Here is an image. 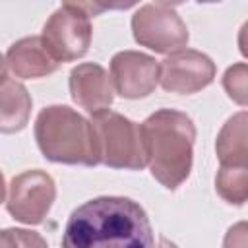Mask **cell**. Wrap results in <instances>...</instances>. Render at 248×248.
Here are the masks:
<instances>
[{
    "mask_svg": "<svg viewBox=\"0 0 248 248\" xmlns=\"http://www.w3.org/2000/svg\"><path fill=\"white\" fill-rule=\"evenodd\" d=\"M110 78L114 89L128 99L145 97L153 91L159 79V64L140 52H118L110 62Z\"/></svg>",
    "mask_w": 248,
    "mask_h": 248,
    "instance_id": "9c48e42d",
    "label": "cell"
},
{
    "mask_svg": "<svg viewBox=\"0 0 248 248\" xmlns=\"http://www.w3.org/2000/svg\"><path fill=\"white\" fill-rule=\"evenodd\" d=\"M215 76L213 62L198 50H178L159 66V79L167 91L194 93Z\"/></svg>",
    "mask_w": 248,
    "mask_h": 248,
    "instance_id": "ba28073f",
    "label": "cell"
},
{
    "mask_svg": "<svg viewBox=\"0 0 248 248\" xmlns=\"http://www.w3.org/2000/svg\"><path fill=\"white\" fill-rule=\"evenodd\" d=\"M4 194H6V188H4V178H2V172H0V202L4 200Z\"/></svg>",
    "mask_w": 248,
    "mask_h": 248,
    "instance_id": "d6986e66",
    "label": "cell"
},
{
    "mask_svg": "<svg viewBox=\"0 0 248 248\" xmlns=\"http://www.w3.org/2000/svg\"><path fill=\"white\" fill-rule=\"evenodd\" d=\"M159 248H176L170 240H167V238H161V244H159Z\"/></svg>",
    "mask_w": 248,
    "mask_h": 248,
    "instance_id": "ac0fdd59",
    "label": "cell"
},
{
    "mask_svg": "<svg viewBox=\"0 0 248 248\" xmlns=\"http://www.w3.org/2000/svg\"><path fill=\"white\" fill-rule=\"evenodd\" d=\"M217 153L223 167H246V114L231 118L217 140Z\"/></svg>",
    "mask_w": 248,
    "mask_h": 248,
    "instance_id": "4fadbf2b",
    "label": "cell"
},
{
    "mask_svg": "<svg viewBox=\"0 0 248 248\" xmlns=\"http://www.w3.org/2000/svg\"><path fill=\"white\" fill-rule=\"evenodd\" d=\"M223 83L234 101H238L240 105L246 103V64H236L229 68Z\"/></svg>",
    "mask_w": 248,
    "mask_h": 248,
    "instance_id": "2e32d148",
    "label": "cell"
},
{
    "mask_svg": "<svg viewBox=\"0 0 248 248\" xmlns=\"http://www.w3.org/2000/svg\"><path fill=\"white\" fill-rule=\"evenodd\" d=\"M72 99L87 112L97 114L108 110L112 103V85L107 72L97 64H79L70 74Z\"/></svg>",
    "mask_w": 248,
    "mask_h": 248,
    "instance_id": "30bf717a",
    "label": "cell"
},
{
    "mask_svg": "<svg viewBox=\"0 0 248 248\" xmlns=\"http://www.w3.org/2000/svg\"><path fill=\"white\" fill-rule=\"evenodd\" d=\"M31 112V97L27 89L6 78L0 83V132L12 134L27 124Z\"/></svg>",
    "mask_w": 248,
    "mask_h": 248,
    "instance_id": "7c38bea8",
    "label": "cell"
},
{
    "mask_svg": "<svg viewBox=\"0 0 248 248\" xmlns=\"http://www.w3.org/2000/svg\"><path fill=\"white\" fill-rule=\"evenodd\" d=\"M8 62L19 78H41L56 70L58 62L50 56L41 37H27L12 45Z\"/></svg>",
    "mask_w": 248,
    "mask_h": 248,
    "instance_id": "8fae6325",
    "label": "cell"
},
{
    "mask_svg": "<svg viewBox=\"0 0 248 248\" xmlns=\"http://www.w3.org/2000/svg\"><path fill=\"white\" fill-rule=\"evenodd\" d=\"M41 41L56 62H70L83 56L91 41L89 16L79 4H62L45 23Z\"/></svg>",
    "mask_w": 248,
    "mask_h": 248,
    "instance_id": "5b68a950",
    "label": "cell"
},
{
    "mask_svg": "<svg viewBox=\"0 0 248 248\" xmlns=\"http://www.w3.org/2000/svg\"><path fill=\"white\" fill-rule=\"evenodd\" d=\"M91 126L97 136L101 163L114 169H143L147 165L138 124L116 112L103 110L93 114Z\"/></svg>",
    "mask_w": 248,
    "mask_h": 248,
    "instance_id": "277c9868",
    "label": "cell"
},
{
    "mask_svg": "<svg viewBox=\"0 0 248 248\" xmlns=\"http://www.w3.org/2000/svg\"><path fill=\"white\" fill-rule=\"evenodd\" d=\"M0 248H46L41 234L23 229L0 231Z\"/></svg>",
    "mask_w": 248,
    "mask_h": 248,
    "instance_id": "9a60e30c",
    "label": "cell"
},
{
    "mask_svg": "<svg viewBox=\"0 0 248 248\" xmlns=\"http://www.w3.org/2000/svg\"><path fill=\"white\" fill-rule=\"evenodd\" d=\"M62 248H155L153 229L134 200L103 196L72 211Z\"/></svg>",
    "mask_w": 248,
    "mask_h": 248,
    "instance_id": "6da1fadb",
    "label": "cell"
},
{
    "mask_svg": "<svg viewBox=\"0 0 248 248\" xmlns=\"http://www.w3.org/2000/svg\"><path fill=\"white\" fill-rule=\"evenodd\" d=\"M35 138L43 155L50 161L81 165L101 163L97 136L91 122L70 107L45 108L37 118Z\"/></svg>",
    "mask_w": 248,
    "mask_h": 248,
    "instance_id": "3957f363",
    "label": "cell"
},
{
    "mask_svg": "<svg viewBox=\"0 0 248 248\" xmlns=\"http://www.w3.org/2000/svg\"><path fill=\"white\" fill-rule=\"evenodd\" d=\"M134 37L140 45L157 52H170L182 48L188 41V31L178 14L167 4L143 6L132 21Z\"/></svg>",
    "mask_w": 248,
    "mask_h": 248,
    "instance_id": "8992f818",
    "label": "cell"
},
{
    "mask_svg": "<svg viewBox=\"0 0 248 248\" xmlns=\"http://www.w3.org/2000/svg\"><path fill=\"white\" fill-rule=\"evenodd\" d=\"M217 190L231 203H242L246 200V167H221L217 174Z\"/></svg>",
    "mask_w": 248,
    "mask_h": 248,
    "instance_id": "5bb4252c",
    "label": "cell"
},
{
    "mask_svg": "<svg viewBox=\"0 0 248 248\" xmlns=\"http://www.w3.org/2000/svg\"><path fill=\"white\" fill-rule=\"evenodd\" d=\"M52 178L43 170H27L12 180L8 211L21 223H41L54 202Z\"/></svg>",
    "mask_w": 248,
    "mask_h": 248,
    "instance_id": "52a82bcc",
    "label": "cell"
},
{
    "mask_svg": "<svg viewBox=\"0 0 248 248\" xmlns=\"http://www.w3.org/2000/svg\"><path fill=\"white\" fill-rule=\"evenodd\" d=\"M6 79V62H4V58H2V54H0V83Z\"/></svg>",
    "mask_w": 248,
    "mask_h": 248,
    "instance_id": "e0dca14e",
    "label": "cell"
},
{
    "mask_svg": "<svg viewBox=\"0 0 248 248\" xmlns=\"http://www.w3.org/2000/svg\"><path fill=\"white\" fill-rule=\"evenodd\" d=\"M141 143L153 176L167 188H176L190 172L196 130L192 120L170 108L157 110L140 124Z\"/></svg>",
    "mask_w": 248,
    "mask_h": 248,
    "instance_id": "7a4b0ae2",
    "label": "cell"
}]
</instances>
